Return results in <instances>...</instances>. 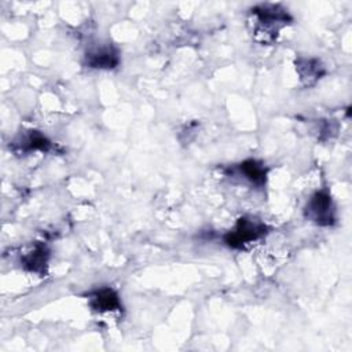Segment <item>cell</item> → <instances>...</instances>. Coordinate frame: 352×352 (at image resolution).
Here are the masks:
<instances>
[{
	"mask_svg": "<svg viewBox=\"0 0 352 352\" xmlns=\"http://www.w3.org/2000/svg\"><path fill=\"white\" fill-rule=\"evenodd\" d=\"M255 18V35L260 42H273L278 31L292 21L290 16L279 5H260L251 10Z\"/></svg>",
	"mask_w": 352,
	"mask_h": 352,
	"instance_id": "6da1fadb",
	"label": "cell"
},
{
	"mask_svg": "<svg viewBox=\"0 0 352 352\" xmlns=\"http://www.w3.org/2000/svg\"><path fill=\"white\" fill-rule=\"evenodd\" d=\"M266 233L267 227L264 223L252 218H241L236 227L225 236V244L233 249H241L245 245L257 241Z\"/></svg>",
	"mask_w": 352,
	"mask_h": 352,
	"instance_id": "7a4b0ae2",
	"label": "cell"
},
{
	"mask_svg": "<svg viewBox=\"0 0 352 352\" xmlns=\"http://www.w3.org/2000/svg\"><path fill=\"white\" fill-rule=\"evenodd\" d=\"M304 214L308 221L318 226H331L336 221V207L331 196L325 190L314 193L304 208Z\"/></svg>",
	"mask_w": 352,
	"mask_h": 352,
	"instance_id": "3957f363",
	"label": "cell"
},
{
	"mask_svg": "<svg viewBox=\"0 0 352 352\" xmlns=\"http://www.w3.org/2000/svg\"><path fill=\"white\" fill-rule=\"evenodd\" d=\"M118 62V51L112 45L92 47L86 54V65L92 69H114Z\"/></svg>",
	"mask_w": 352,
	"mask_h": 352,
	"instance_id": "277c9868",
	"label": "cell"
},
{
	"mask_svg": "<svg viewBox=\"0 0 352 352\" xmlns=\"http://www.w3.org/2000/svg\"><path fill=\"white\" fill-rule=\"evenodd\" d=\"M90 304L94 310L105 312V311H114L120 308V299L118 294L110 289V288H103L99 290H95L94 293L90 294Z\"/></svg>",
	"mask_w": 352,
	"mask_h": 352,
	"instance_id": "5b68a950",
	"label": "cell"
},
{
	"mask_svg": "<svg viewBox=\"0 0 352 352\" xmlns=\"http://www.w3.org/2000/svg\"><path fill=\"white\" fill-rule=\"evenodd\" d=\"M238 172L247 181L255 186H264L267 178V168L263 162L256 160H247L238 165Z\"/></svg>",
	"mask_w": 352,
	"mask_h": 352,
	"instance_id": "8992f818",
	"label": "cell"
},
{
	"mask_svg": "<svg viewBox=\"0 0 352 352\" xmlns=\"http://www.w3.org/2000/svg\"><path fill=\"white\" fill-rule=\"evenodd\" d=\"M296 69L300 75L301 81L305 86H311L316 83L325 73L322 64L318 60H312V58H299L296 61Z\"/></svg>",
	"mask_w": 352,
	"mask_h": 352,
	"instance_id": "52a82bcc",
	"label": "cell"
},
{
	"mask_svg": "<svg viewBox=\"0 0 352 352\" xmlns=\"http://www.w3.org/2000/svg\"><path fill=\"white\" fill-rule=\"evenodd\" d=\"M49 260V251L43 245H36L34 251L24 256L23 264L25 268L34 273H43Z\"/></svg>",
	"mask_w": 352,
	"mask_h": 352,
	"instance_id": "ba28073f",
	"label": "cell"
},
{
	"mask_svg": "<svg viewBox=\"0 0 352 352\" xmlns=\"http://www.w3.org/2000/svg\"><path fill=\"white\" fill-rule=\"evenodd\" d=\"M16 146L24 151V153H31L35 150H42V151H47L51 146L50 140L43 136L42 134L36 132V131H31L28 135H25L20 142H16Z\"/></svg>",
	"mask_w": 352,
	"mask_h": 352,
	"instance_id": "9c48e42d",
	"label": "cell"
}]
</instances>
